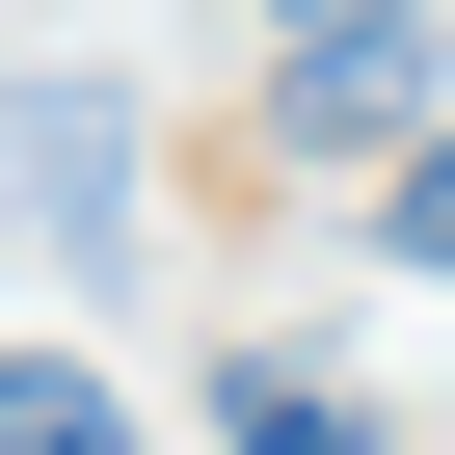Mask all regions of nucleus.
<instances>
[{
  "label": "nucleus",
  "mask_w": 455,
  "mask_h": 455,
  "mask_svg": "<svg viewBox=\"0 0 455 455\" xmlns=\"http://www.w3.org/2000/svg\"><path fill=\"white\" fill-rule=\"evenodd\" d=\"M268 134L402 161V134H428V0H268Z\"/></svg>",
  "instance_id": "obj_1"
},
{
  "label": "nucleus",
  "mask_w": 455,
  "mask_h": 455,
  "mask_svg": "<svg viewBox=\"0 0 455 455\" xmlns=\"http://www.w3.org/2000/svg\"><path fill=\"white\" fill-rule=\"evenodd\" d=\"M0 188L108 268V242H134V108H108V81H28V108H0Z\"/></svg>",
  "instance_id": "obj_2"
},
{
  "label": "nucleus",
  "mask_w": 455,
  "mask_h": 455,
  "mask_svg": "<svg viewBox=\"0 0 455 455\" xmlns=\"http://www.w3.org/2000/svg\"><path fill=\"white\" fill-rule=\"evenodd\" d=\"M214 428H242V455H375V402H348L322 348H242V375H214Z\"/></svg>",
  "instance_id": "obj_3"
},
{
  "label": "nucleus",
  "mask_w": 455,
  "mask_h": 455,
  "mask_svg": "<svg viewBox=\"0 0 455 455\" xmlns=\"http://www.w3.org/2000/svg\"><path fill=\"white\" fill-rule=\"evenodd\" d=\"M0 455H134V402H108L81 348H0Z\"/></svg>",
  "instance_id": "obj_4"
},
{
  "label": "nucleus",
  "mask_w": 455,
  "mask_h": 455,
  "mask_svg": "<svg viewBox=\"0 0 455 455\" xmlns=\"http://www.w3.org/2000/svg\"><path fill=\"white\" fill-rule=\"evenodd\" d=\"M375 214H402V268H455V134H402V161H375Z\"/></svg>",
  "instance_id": "obj_5"
}]
</instances>
